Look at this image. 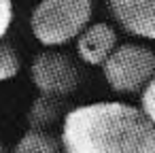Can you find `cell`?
<instances>
[{
	"label": "cell",
	"mask_w": 155,
	"mask_h": 153,
	"mask_svg": "<svg viewBox=\"0 0 155 153\" xmlns=\"http://www.w3.org/2000/svg\"><path fill=\"white\" fill-rule=\"evenodd\" d=\"M60 138L66 153H155V123L117 100L68 111Z\"/></svg>",
	"instance_id": "cell-1"
},
{
	"label": "cell",
	"mask_w": 155,
	"mask_h": 153,
	"mask_svg": "<svg viewBox=\"0 0 155 153\" xmlns=\"http://www.w3.org/2000/svg\"><path fill=\"white\" fill-rule=\"evenodd\" d=\"M91 0H38L30 15V30L41 45L62 47L91 24Z\"/></svg>",
	"instance_id": "cell-2"
},
{
	"label": "cell",
	"mask_w": 155,
	"mask_h": 153,
	"mask_svg": "<svg viewBox=\"0 0 155 153\" xmlns=\"http://www.w3.org/2000/svg\"><path fill=\"white\" fill-rule=\"evenodd\" d=\"M108 87L117 94H140L155 77V51L140 43H123L100 66Z\"/></svg>",
	"instance_id": "cell-3"
},
{
	"label": "cell",
	"mask_w": 155,
	"mask_h": 153,
	"mask_svg": "<svg viewBox=\"0 0 155 153\" xmlns=\"http://www.w3.org/2000/svg\"><path fill=\"white\" fill-rule=\"evenodd\" d=\"M30 79L38 89V94L66 98L77 91L81 83V72L77 62L68 53L45 49L34 55L30 64Z\"/></svg>",
	"instance_id": "cell-4"
},
{
	"label": "cell",
	"mask_w": 155,
	"mask_h": 153,
	"mask_svg": "<svg viewBox=\"0 0 155 153\" xmlns=\"http://www.w3.org/2000/svg\"><path fill=\"white\" fill-rule=\"evenodd\" d=\"M108 13L127 34L155 41V0H104Z\"/></svg>",
	"instance_id": "cell-5"
},
{
	"label": "cell",
	"mask_w": 155,
	"mask_h": 153,
	"mask_svg": "<svg viewBox=\"0 0 155 153\" xmlns=\"http://www.w3.org/2000/svg\"><path fill=\"white\" fill-rule=\"evenodd\" d=\"M74 41L79 58L89 66H102L119 45L117 30L106 22L89 24Z\"/></svg>",
	"instance_id": "cell-6"
},
{
	"label": "cell",
	"mask_w": 155,
	"mask_h": 153,
	"mask_svg": "<svg viewBox=\"0 0 155 153\" xmlns=\"http://www.w3.org/2000/svg\"><path fill=\"white\" fill-rule=\"evenodd\" d=\"M66 102L64 98L49 96V94H38L30 108H28V128L30 130H45L49 132L51 125L64 121L66 117Z\"/></svg>",
	"instance_id": "cell-7"
},
{
	"label": "cell",
	"mask_w": 155,
	"mask_h": 153,
	"mask_svg": "<svg viewBox=\"0 0 155 153\" xmlns=\"http://www.w3.org/2000/svg\"><path fill=\"white\" fill-rule=\"evenodd\" d=\"M11 153H66L62 138L45 130H28Z\"/></svg>",
	"instance_id": "cell-8"
},
{
	"label": "cell",
	"mask_w": 155,
	"mask_h": 153,
	"mask_svg": "<svg viewBox=\"0 0 155 153\" xmlns=\"http://www.w3.org/2000/svg\"><path fill=\"white\" fill-rule=\"evenodd\" d=\"M21 70V60L17 49L9 41H0V81H11L19 75Z\"/></svg>",
	"instance_id": "cell-9"
},
{
	"label": "cell",
	"mask_w": 155,
	"mask_h": 153,
	"mask_svg": "<svg viewBox=\"0 0 155 153\" xmlns=\"http://www.w3.org/2000/svg\"><path fill=\"white\" fill-rule=\"evenodd\" d=\"M138 108L142 111V115L151 123H155V77L142 87V91H140V106Z\"/></svg>",
	"instance_id": "cell-10"
},
{
	"label": "cell",
	"mask_w": 155,
	"mask_h": 153,
	"mask_svg": "<svg viewBox=\"0 0 155 153\" xmlns=\"http://www.w3.org/2000/svg\"><path fill=\"white\" fill-rule=\"evenodd\" d=\"M13 24V0H0V41H2Z\"/></svg>",
	"instance_id": "cell-11"
},
{
	"label": "cell",
	"mask_w": 155,
	"mask_h": 153,
	"mask_svg": "<svg viewBox=\"0 0 155 153\" xmlns=\"http://www.w3.org/2000/svg\"><path fill=\"white\" fill-rule=\"evenodd\" d=\"M0 153H11V151H9V147H7L2 140H0Z\"/></svg>",
	"instance_id": "cell-12"
}]
</instances>
